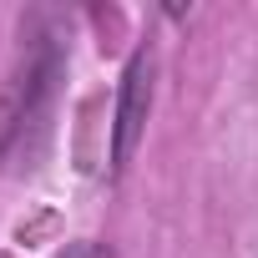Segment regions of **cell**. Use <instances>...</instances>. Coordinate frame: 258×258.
<instances>
[{
  "mask_svg": "<svg viewBox=\"0 0 258 258\" xmlns=\"http://www.w3.org/2000/svg\"><path fill=\"white\" fill-rule=\"evenodd\" d=\"M147 56H132V66H126V86H121V106H116V142H111V162L126 167V157H132L137 147V132L147 121Z\"/></svg>",
  "mask_w": 258,
  "mask_h": 258,
  "instance_id": "6da1fadb",
  "label": "cell"
},
{
  "mask_svg": "<svg viewBox=\"0 0 258 258\" xmlns=\"http://www.w3.org/2000/svg\"><path fill=\"white\" fill-rule=\"evenodd\" d=\"M61 258H106V253H101V248H91V243H76V248H66Z\"/></svg>",
  "mask_w": 258,
  "mask_h": 258,
  "instance_id": "7a4b0ae2",
  "label": "cell"
}]
</instances>
